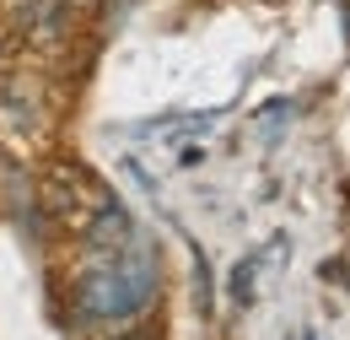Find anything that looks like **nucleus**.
<instances>
[{
  "label": "nucleus",
  "instance_id": "f257e3e1",
  "mask_svg": "<svg viewBox=\"0 0 350 340\" xmlns=\"http://www.w3.org/2000/svg\"><path fill=\"white\" fill-rule=\"evenodd\" d=\"M157 298V259L146 238L119 249V254H92L87 276L76 281V319L81 324H113L135 319L146 302Z\"/></svg>",
  "mask_w": 350,
  "mask_h": 340
},
{
  "label": "nucleus",
  "instance_id": "f03ea898",
  "mask_svg": "<svg viewBox=\"0 0 350 340\" xmlns=\"http://www.w3.org/2000/svg\"><path fill=\"white\" fill-rule=\"evenodd\" d=\"M38 206H44V221H54V227H65V232L81 238L92 221L113 206V195H108L87 168H76V162H54L49 178L38 184Z\"/></svg>",
  "mask_w": 350,
  "mask_h": 340
},
{
  "label": "nucleus",
  "instance_id": "7ed1b4c3",
  "mask_svg": "<svg viewBox=\"0 0 350 340\" xmlns=\"http://www.w3.org/2000/svg\"><path fill=\"white\" fill-rule=\"evenodd\" d=\"M0 130H11L16 141L44 130V108H38V86L27 76H5L0 82Z\"/></svg>",
  "mask_w": 350,
  "mask_h": 340
},
{
  "label": "nucleus",
  "instance_id": "20e7f679",
  "mask_svg": "<svg viewBox=\"0 0 350 340\" xmlns=\"http://www.w3.org/2000/svg\"><path fill=\"white\" fill-rule=\"evenodd\" d=\"M345 16H350V0H345Z\"/></svg>",
  "mask_w": 350,
  "mask_h": 340
}]
</instances>
